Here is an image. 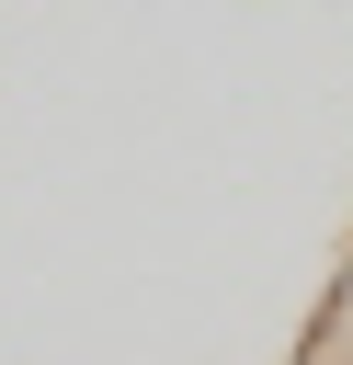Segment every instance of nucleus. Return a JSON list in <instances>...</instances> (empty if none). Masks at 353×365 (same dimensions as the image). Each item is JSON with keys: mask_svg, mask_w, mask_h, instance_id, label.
<instances>
[]
</instances>
